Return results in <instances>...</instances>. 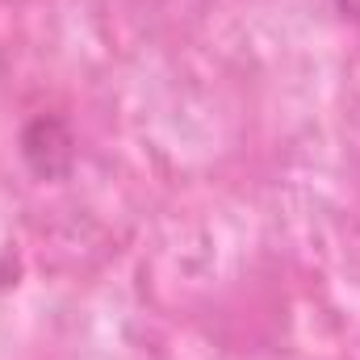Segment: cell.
I'll use <instances>...</instances> for the list:
<instances>
[{"label": "cell", "instance_id": "1", "mask_svg": "<svg viewBox=\"0 0 360 360\" xmlns=\"http://www.w3.org/2000/svg\"><path fill=\"white\" fill-rule=\"evenodd\" d=\"M21 151H25V160L34 164V172H42V176H59V168H55L51 155H59L63 164H72V139H68V130H63L55 117H38V122L25 130Z\"/></svg>", "mask_w": 360, "mask_h": 360}, {"label": "cell", "instance_id": "2", "mask_svg": "<svg viewBox=\"0 0 360 360\" xmlns=\"http://www.w3.org/2000/svg\"><path fill=\"white\" fill-rule=\"evenodd\" d=\"M340 13H344V17L360 30V0H340Z\"/></svg>", "mask_w": 360, "mask_h": 360}]
</instances>
